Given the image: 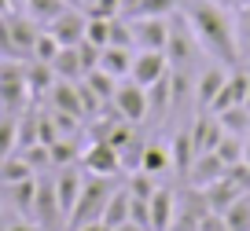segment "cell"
Returning <instances> with one entry per match:
<instances>
[{
    "mask_svg": "<svg viewBox=\"0 0 250 231\" xmlns=\"http://www.w3.org/2000/svg\"><path fill=\"white\" fill-rule=\"evenodd\" d=\"M74 231H114V228H107L103 220H92V224H81V228H74Z\"/></svg>",
    "mask_w": 250,
    "mask_h": 231,
    "instance_id": "obj_40",
    "label": "cell"
},
{
    "mask_svg": "<svg viewBox=\"0 0 250 231\" xmlns=\"http://www.w3.org/2000/svg\"><path fill=\"white\" fill-rule=\"evenodd\" d=\"M62 8H70V4L66 0H30V15L41 19V22H52Z\"/></svg>",
    "mask_w": 250,
    "mask_h": 231,
    "instance_id": "obj_37",
    "label": "cell"
},
{
    "mask_svg": "<svg viewBox=\"0 0 250 231\" xmlns=\"http://www.w3.org/2000/svg\"><path fill=\"white\" fill-rule=\"evenodd\" d=\"M19 151V117L15 114H4L0 117V158Z\"/></svg>",
    "mask_w": 250,
    "mask_h": 231,
    "instance_id": "obj_32",
    "label": "cell"
},
{
    "mask_svg": "<svg viewBox=\"0 0 250 231\" xmlns=\"http://www.w3.org/2000/svg\"><path fill=\"white\" fill-rule=\"evenodd\" d=\"M235 33H239L243 59H250V4H239V8H235Z\"/></svg>",
    "mask_w": 250,
    "mask_h": 231,
    "instance_id": "obj_36",
    "label": "cell"
},
{
    "mask_svg": "<svg viewBox=\"0 0 250 231\" xmlns=\"http://www.w3.org/2000/svg\"><path fill=\"white\" fill-rule=\"evenodd\" d=\"M169 55L166 52H147V48H136V59H133V70H129V81H136L140 88L155 85L158 77L169 74Z\"/></svg>",
    "mask_w": 250,
    "mask_h": 231,
    "instance_id": "obj_9",
    "label": "cell"
},
{
    "mask_svg": "<svg viewBox=\"0 0 250 231\" xmlns=\"http://www.w3.org/2000/svg\"><path fill=\"white\" fill-rule=\"evenodd\" d=\"M221 216H225L228 231H250V191H247V194H239V198H235Z\"/></svg>",
    "mask_w": 250,
    "mask_h": 231,
    "instance_id": "obj_27",
    "label": "cell"
},
{
    "mask_svg": "<svg viewBox=\"0 0 250 231\" xmlns=\"http://www.w3.org/2000/svg\"><path fill=\"white\" fill-rule=\"evenodd\" d=\"M8 231H41L33 220H8Z\"/></svg>",
    "mask_w": 250,
    "mask_h": 231,
    "instance_id": "obj_39",
    "label": "cell"
},
{
    "mask_svg": "<svg viewBox=\"0 0 250 231\" xmlns=\"http://www.w3.org/2000/svg\"><path fill=\"white\" fill-rule=\"evenodd\" d=\"M30 176H37V173L30 169V162H26L19 151L8 154V158H0V184H4V187L22 184V180H30Z\"/></svg>",
    "mask_w": 250,
    "mask_h": 231,
    "instance_id": "obj_23",
    "label": "cell"
},
{
    "mask_svg": "<svg viewBox=\"0 0 250 231\" xmlns=\"http://www.w3.org/2000/svg\"><path fill=\"white\" fill-rule=\"evenodd\" d=\"M191 143H195V154H206V151H213V147L221 143V136H225V129H221V121H217V114H203V117H195V125H191Z\"/></svg>",
    "mask_w": 250,
    "mask_h": 231,
    "instance_id": "obj_17",
    "label": "cell"
},
{
    "mask_svg": "<svg viewBox=\"0 0 250 231\" xmlns=\"http://www.w3.org/2000/svg\"><path fill=\"white\" fill-rule=\"evenodd\" d=\"M169 158H173V173L177 176H188L191 162H195V143H191V132L180 129L177 136L169 139Z\"/></svg>",
    "mask_w": 250,
    "mask_h": 231,
    "instance_id": "obj_21",
    "label": "cell"
},
{
    "mask_svg": "<svg viewBox=\"0 0 250 231\" xmlns=\"http://www.w3.org/2000/svg\"><path fill=\"white\" fill-rule=\"evenodd\" d=\"M26 85H30L33 96H48V88L55 85V74L48 62H37L33 59V66H26Z\"/></svg>",
    "mask_w": 250,
    "mask_h": 231,
    "instance_id": "obj_29",
    "label": "cell"
},
{
    "mask_svg": "<svg viewBox=\"0 0 250 231\" xmlns=\"http://www.w3.org/2000/svg\"><path fill=\"white\" fill-rule=\"evenodd\" d=\"M30 103V85H26V66H11L0 62V107L8 114H22Z\"/></svg>",
    "mask_w": 250,
    "mask_h": 231,
    "instance_id": "obj_6",
    "label": "cell"
},
{
    "mask_svg": "<svg viewBox=\"0 0 250 231\" xmlns=\"http://www.w3.org/2000/svg\"><path fill=\"white\" fill-rule=\"evenodd\" d=\"M147 206H151V228L169 231L173 216H177V191H173V187H158V191L147 198Z\"/></svg>",
    "mask_w": 250,
    "mask_h": 231,
    "instance_id": "obj_16",
    "label": "cell"
},
{
    "mask_svg": "<svg viewBox=\"0 0 250 231\" xmlns=\"http://www.w3.org/2000/svg\"><path fill=\"white\" fill-rule=\"evenodd\" d=\"M225 4H228V8H239V4H243V0H225Z\"/></svg>",
    "mask_w": 250,
    "mask_h": 231,
    "instance_id": "obj_42",
    "label": "cell"
},
{
    "mask_svg": "<svg viewBox=\"0 0 250 231\" xmlns=\"http://www.w3.org/2000/svg\"><path fill=\"white\" fill-rule=\"evenodd\" d=\"M52 180H55V194H59V209H62V216H70L74 202H78L81 187H85V169H81L78 162H74V165H62V169L55 173Z\"/></svg>",
    "mask_w": 250,
    "mask_h": 231,
    "instance_id": "obj_11",
    "label": "cell"
},
{
    "mask_svg": "<svg viewBox=\"0 0 250 231\" xmlns=\"http://www.w3.org/2000/svg\"><path fill=\"white\" fill-rule=\"evenodd\" d=\"M217 121H221V129L232 132V136H243V139L250 136V110H247V107H228V110H221Z\"/></svg>",
    "mask_w": 250,
    "mask_h": 231,
    "instance_id": "obj_25",
    "label": "cell"
},
{
    "mask_svg": "<svg viewBox=\"0 0 250 231\" xmlns=\"http://www.w3.org/2000/svg\"><path fill=\"white\" fill-rule=\"evenodd\" d=\"M110 26L114 19H100V15H88V26H85V40L96 48H107L110 44Z\"/></svg>",
    "mask_w": 250,
    "mask_h": 231,
    "instance_id": "obj_33",
    "label": "cell"
},
{
    "mask_svg": "<svg viewBox=\"0 0 250 231\" xmlns=\"http://www.w3.org/2000/svg\"><path fill=\"white\" fill-rule=\"evenodd\" d=\"M48 154H52V169H62V165H74L81 158V151H78V139H66V136H59L52 147H48Z\"/></svg>",
    "mask_w": 250,
    "mask_h": 231,
    "instance_id": "obj_31",
    "label": "cell"
},
{
    "mask_svg": "<svg viewBox=\"0 0 250 231\" xmlns=\"http://www.w3.org/2000/svg\"><path fill=\"white\" fill-rule=\"evenodd\" d=\"M52 74L59 81H81L85 77V66H81L78 48H59V55L52 59Z\"/></svg>",
    "mask_w": 250,
    "mask_h": 231,
    "instance_id": "obj_22",
    "label": "cell"
},
{
    "mask_svg": "<svg viewBox=\"0 0 250 231\" xmlns=\"http://www.w3.org/2000/svg\"><path fill=\"white\" fill-rule=\"evenodd\" d=\"M129 26H133V44H136V48H147V52H166V44H169V19L136 15V19H129Z\"/></svg>",
    "mask_w": 250,
    "mask_h": 231,
    "instance_id": "obj_7",
    "label": "cell"
},
{
    "mask_svg": "<svg viewBox=\"0 0 250 231\" xmlns=\"http://www.w3.org/2000/svg\"><path fill=\"white\" fill-rule=\"evenodd\" d=\"M199 231H228V224H225L221 213H206L203 220H199Z\"/></svg>",
    "mask_w": 250,
    "mask_h": 231,
    "instance_id": "obj_38",
    "label": "cell"
},
{
    "mask_svg": "<svg viewBox=\"0 0 250 231\" xmlns=\"http://www.w3.org/2000/svg\"><path fill=\"white\" fill-rule=\"evenodd\" d=\"M243 4H250V0H243Z\"/></svg>",
    "mask_w": 250,
    "mask_h": 231,
    "instance_id": "obj_47",
    "label": "cell"
},
{
    "mask_svg": "<svg viewBox=\"0 0 250 231\" xmlns=\"http://www.w3.org/2000/svg\"><path fill=\"white\" fill-rule=\"evenodd\" d=\"M140 169L151 173V176H173V158H169V143H158V139H151V143H144V158H140Z\"/></svg>",
    "mask_w": 250,
    "mask_h": 231,
    "instance_id": "obj_19",
    "label": "cell"
},
{
    "mask_svg": "<svg viewBox=\"0 0 250 231\" xmlns=\"http://www.w3.org/2000/svg\"><path fill=\"white\" fill-rule=\"evenodd\" d=\"M203 194H206V206H210V213H225V209L232 206L239 194H247V187H243L239 180L232 176V173H225V176L213 180L210 187H203Z\"/></svg>",
    "mask_w": 250,
    "mask_h": 231,
    "instance_id": "obj_13",
    "label": "cell"
},
{
    "mask_svg": "<svg viewBox=\"0 0 250 231\" xmlns=\"http://www.w3.org/2000/svg\"><path fill=\"white\" fill-rule=\"evenodd\" d=\"M114 114L122 117V121H129V125H136L140 129L144 121L151 117V107H147V88H140L136 81H129L125 77L122 85H118V92H114Z\"/></svg>",
    "mask_w": 250,
    "mask_h": 231,
    "instance_id": "obj_5",
    "label": "cell"
},
{
    "mask_svg": "<svg viewBox=\"0 0 250 231\" xmlns=\"http://www.w3.org/2000/svg\"><path fill=\"white\" fill-rule=\"evenodd\" d=\"M33 191H37V176H30V180H22V184H11L8 187L15 209H19V213H26V216H30V209H33Z\"/></svg>",
    "mask_w": 250,
    "mask_h": 231,
    "instance_id": "obj_34",
    "label": "cell"
},
{
    "mask_svg": "<svg viewBox=\"0 0 250 231\" xmlns=\"http://www.w3.org/2000/svg\"><path fill=\"white\" fill-rule=\"evenodd\" d=\"M110 191H114V184H110V176H88L85 173V187H81L78 202H74L70 216H66V228H81V224H92L103 216V206H107Z\"/></svg>",
    "mask_w": 250,
    "mask_h": 231,
    "instance_id": "obj_2",
    "label": "cell"
},
{
    "mask_svg": "<svg viewBox=\"0 0 250 231\" xmlns=\"http://www.w3.org/2000/svg\"><path fill=\"white\" fill-rule=\"evenodd\" d=\"M48 107H52L55 114H70V117H78V121H85L78 81H59V77H55V85L48 88Z\"/></svg>",
    "mask_w": 250,
    "mask_h": 231,
    "instance_id": "obj_12",
    "label": "cell"
},
{
    "mask_svg": "<svg viewBox=\"0 0 250 231\" xmlns=\"http://www.w3.org/2000/svg\"><path fill=\"white\" fill-rule=\"evenodd\" d=\"M180 15L188 19L191 33H195L199 48L206 55H213V62L235 70L243 66V52H239V33H235V19L228 15L221 4H210V0H188Z\"/></svg>",
    "mask_w": 250,
    "mask_h": 231,
    "instance_id": "obj_1",
    "label": "cell"
},
{
    "mask_svg": "<svg viewBox=\"0 0 250 231\" xmlns=\"http://www.w3.org/2000/svg\"><path fill=\"white\" fill-rule=\"evenodd\" d=\"M147 107L155 117H162L166 110H173V96H169V74L158 77L155 85H147Z\"/></svg>",
    "mask_w": 250,
    "mask_h": 231,
    "instance_id": "obj_28",
    "label": "cell"
},
{
    "mask_svg": "<svg viewBox=\"0 0 250 231\" xmlns=\"http://www.w3.org/2000/svg\"><path fill=\"white\" fill-rule=\"evenodd\" d=\"M225 81H228V66H221V62H210L203 74H195V103L210 110V103L217 99V92L225 88Z\"/></svg>",
    "mask_w": 250,
    "mask_h": 231,
    "instance_id": "obj_15",
    "label": "cell"
},
{
    "mask_svg": "<svg viewBox=\"0 0 250 231\" xmlns=\"http://www.w3.org/2000/svg\"><path fill=\"white\" fill-rule=\"evenodd\" d=\"M30 220L37 224L41 231H59V228H66V216H62V209H59V194H55V180L44 176V173L37 176V191H33Z\"/></svg>",
    "mask_w": 250,
    "mask_h": 231,
    "instance_id": "obj_3",
    "label": "cell"
},
{
    "mask_svg": "<svg viewBox=\"0 0 250 231\" xmlns=\"http://www.w3.org/2000/svg\"><path fill=\"white\" fill-rule=\"evenodd\" d=\"M81 81H85V85H88V88H92V92H96V96H100V99H103V103H110V99H114V92H118V85H122V81H118V77H110V74H107V70H100V66H96V70H88V74H85V77H81Z\"/></svg>",
    "mask_w": 250,
    "mask_h": 231,
    "instance_id": "obj_24",
    "label": "cell"
},
{
    "mask_svg": "<svg viewBox=\"0 0 250 231\" xmlns=\"http://www.w3.org/2000/svg\"><path fill=\"white\" fill-rule=\"evenodd\" d=\"M247 92H250V74L243 66L228 70V81L217 92V99L210 103V114H221V110H228V107H243V103H247Z\"/></svg>",
    "mask_w": 250,
    "mask_h": 231,
    "instance_id": "obj_10",
    "label": "cell"
},
{
    "mask_svg": "<svg viewBox=\"0 0 250 231\" xmlns=\"http://www.w3.org/2000/svg\"><path fill=\"white\" fill-rule=\"evenodd\" d=\"M243 165L250 169V136H247V147H243Z\"/></svg>",
    "mask_w": 250,
    "mask_h": 231,
    "instance_id": "obj_41",
    "label": "cell"
},
{
    "mask_svg": "<svg viewBox=\"0 0 250 231\" xmlns=\"http://www.w3.org/2000/svg\"><path fill=\"white\" fill-rule=\"evenodd\" d=\"M85 26H88V15H81L70 4V8H62L59 15L48 22V33L59 40V48H78L81 40H85Z\"/></svg>",
    "mask_w": 250,
    "mask_h": 231,
    "instance_id": "obj_8",
    "label": "cell"
},
{
    "mask_svg": "<svg viewBox=\"0 0 250 231\" xmlns=\"http://www.w3.org/2000/svg\"><path fill=\"white\" fill-rule=\"evenodd\" d=\"M243 107H247V110H250V92H247V103H243Z\"/></svg>",
    "mask_w": 250,
    "mask_h": 231,
    "instance_id": "obj_45",
    "label": "cell"
},
{
    "mask_svg": "<svg viewBox=\"0 0 250 231\" xmlns=\"http://www.w3.org/2000/svg\"><path fill=\"white\" fill-rule=\"evenodd\" d=\"M133 59H136V48H122V44H107L100 52V70H107L110 77L125 81L129 70H133Z\"/></svg>",
    "mask_w": 250,
    "mask_h": 231,
    "instance_id": "obj_18",
    "label": "cell"
},
{
    "mask_svg": "<svg viewBox=\"0 0 250 231\" xmlns=\"http://www.w3.org/2000/svg\"><path fill=\"white\" fill-rule=\"evenodd\" d=\"M129 206H133V194H129V187L125 184H118L114 191H110V198H107V206H103V216L100 220L107 224V228H122V224H129Z\"/></svg>",
    "mask_w": 250,
    "mask_h": 231,
    "instance_id": "obj_20",
    "label": "cell"
},
{
    "mask_svg": "<svg viewBox=\"0 0 250 231\" xmlns=\"http://www.w3.org/2000/svg\"><path fill=\"white\" fill-rule=\"evenodd\" d=\"M78 165L88 173V176H110V180H114L118 173H125L122 169V154H118V147L110 143V139H92V143L81 151Z\"/></svg>",
    "mask_w": 250,
    "mask_h": 231,
    "instance_id": "obj_4",
    "label": "cell"
},
{
    "mask_svg": "<svg viewBox=\"0 0 250 231\" xmlns=\"http://www.w3.org/2000/svg\"><path fill=\"white\" fill-rule=\"evenodd\" d=\"M225 173H228V165L221 162L213 151H206V154H195V162H191V169H188L184 180H188L191 187H199V191H203V187H210L213 180H221Z\"/></svg>",
    "mask_w": 250,
    "mask_h": 231,
    "instance_id": "obj_14",
    "label": "cell"
},
{
    "mask_svg": "<svg viewBox=\"0 0 250 231\" xmlns=\"http://www.w3.org/2000/svg\"><path fill=\"white\" fill-rule=\"evenodd\" d=\"M243 70H247V74H250V59H243Z\"/></svg>",
    "mask_w": 250,
    "mask_h": 231,
    "instance_id": "obj_44",
    "label": "cell"
},
{
    "mask_svg": "<svg viewBox=\"0 0 250 231\" xmlns=\"http://www.w3.org/2000/svg\"><path fill=\"white\" fill-rule=\"evenodd\" d=\"M243 147H247V139H243V136H232V132H225V136H221V143L213 147V154H217L221 162L232 169V165L243 162Z\"/></svg>",
    "mask_w": 250,
    "mask_h": 231,
    "instance_id": "obj_30",
    "label": "cell"
},
{
    "mask_svg": "<svg viewBox=\"0 0 250 231\" xmlns=\"http://www.w3.org/2000/svg\"><path fill=\"white\" fill-rule=\"evenodd\" d=\"M0 231H8V220H4V216H0Z\"/></svg>",
    "mask_w": 250,
    "mask_h": 231,
    "instance_id": "obj_43",
    "label": "cell"
},
{
    "mask_svg": "<svg viewBox=\"0 0 250 231\" xmlns=\"http://www.w3.org/2000/svg\"><path fill=\"white\" fill-rule=\"evenodd\" d=\"M33 59H37V62H48V66H52V59H55V55H59V40H55L52 37V33H37V40H33Z\"/></svg>",
    "mask_w": 250,
    "mask_h": 231,
    "instance_id": "obj_35",
    "label": "cell"
},
{
    "mask_svg": "<svg viewBox=\"0 0 250 231\" xmlns=\"http://www.w3.org/2000/svg\"><path fill=\"white\" fill-rule=\"evenodd\" d=\"M210 4H225V0H210Z\"/></svg>",
    "mask_w": 250,
    "mask_h": 231,
    "instance_id": "obj_46",
    "label": "cell"
},
{
    "mask_svg": "<svg viewBox=\"0 0 250 231\" xmlns=\"http://www.w3.org/2000/svg\"><path fill=\"white\" fill-rule=\"evenodd\" d=\"M125 187H129V194H133V198H144V202H147L151 194L162 187V180L151 176V173H144V169H136V173H125Z\"/></svg>",
    "mask_w": 250,
    "mask_h": 231,
    "instance_id": "obj_26",
    "label": "cell"
}]
</instances>
